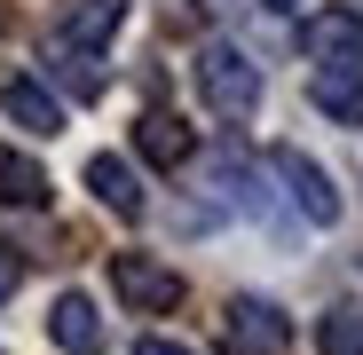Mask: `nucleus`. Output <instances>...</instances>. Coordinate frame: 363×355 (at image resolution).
<instances>
[{
    "label": "nucleus",
    "mask_w": 363,
    "mask_h": 355,
    "mask_svg": "<svg viewBox=\"0 0 363 355\" xmlns=\"http://www.w3.org/2000/svg\"><path fill=\"white\" fill-rule=\"evenodd\" d=\"M111 292L135 316H174L182 308V276L166 261H150V253H111Z\"/></svg>",
    "instance_id": "2"
},
{
    "label": "nucleus",
    "mask_w": 363,
    "mask_h": 355,
    "mask_svg": "<svg viewBox=\"0 0 363 355\" xmlns=\"http://www.w3.org/2000/svg\"><path fill=\"white\" fill-rule=\"evenodd\" d=\"M24 284V253L16 245H0V308H9V292Z\"/></svg>",
    "instance_id": "15"
},
{
    "label": "nucleus",
    "mask_w": 363,
    "mask_h": 355,
    "mask_svg": "<svg viewBox=\"0 0 363 355\" xmlns=\"http://www.w3.org/2000/svg\"><path fill=\"white\" fill-rule=\"evenodd\" d=\"M55 198V182H48V166L40 158H24V150H0V205H48Z\"/></svg>",
    "instance_id": "12"
},
{
    "label": "nucleus",
    "mask_w": 363,
    "mask_h": 355,
    "mask_svg": "<svg viewBox=\"0 0 363 355\" xmlns=\"http://www.w3.org/2000/svg\"><path fill=\"white\" fill-rule=\"evenodd\" d=\"M87 190H95L118 221H143V182H135V166H127V158H111V150L87 158Z\"/></svg>",
    "instance_id": "9"
},
{
    "label": "nucleus",
    "mask_w": 363,
    "mask_h": 355,
    "mask_svg": "<svg viewBox=\"0 0 363 355\" xmlns=\"http://www.w3.org/2000/svg\"><path fill=\"white\" fill-rule=\"evenodd\" d=\"M300 47H308L316 64H363V16H355V9H316V16H300Z\"/></svg>",
    "instance_id": "5"
},
{
    "label": "nucleus",
    "mask_w": 363,
    "mask_h": 355,
    "mask_svg": "<svg viewBox=\"0 0 363 355\" xmlns=\"http://www.w3.org/2000/svg\"><path fill=\"white\" fill-rule=\"evenodd\" d=\"M355 16H363V0H355Z\"/></svg>",
    "instance_id": "18"
},
{
    "label": "nucleus",
    "mask_w": 363,
    "mask_h": 355,
    "mask_svg": "<svg viewBox=\"0 0 363 355\" xmlns=\"http://www.w3.org/2000/svg\"><path fill=\"white\" fill-rule=\"evenodd\" d=\"M0 111H9L24 135H55V127H64V103H55L40 79H9V87H0Z\"/></svg>",
    "instance_id": "11"
},
{
    "label": "nucleus",
    "mask_w": 363,
    "mask_h": 355,
    "mask_svg": "<svg viewBox=\"0 0 363 355\" xmlns=\"http://www.w3.org/2000/svg\"><path fill=\"white\" fill-rule=\"evenodd\" d=\"M198 95H206L213 118H253V111H261V72H253V55L229 47V40H206V47H198Z\"/></svg>",
    "instance_id": "1"
},
{
    "label": "nucleus",
    "mask_w": 363,
    "mask_h": 355,
    "mask_svg": "<svg viewBox=\"0 0 363 355\" xmlns=\"http://www.w3.org/2000/svg\"><path fill=\"white\" fill-rule=\"evenodd\" d=\"M135 355H198V347H190V339H166V332H150Z\"/></svg>",
    "instance_id": "16"
},
{
    "label": "nucleus",
    "mask_w": 363,
    "mask_h": 355,
    "mask_svg": "<svg viewBox=\"0 0 363 355\" xmlns=\"http://www.w3.org/2000/svg\"><path fill=\"white\" fill-rule=\"evenodd\" d=\"M269 166H277V182H284V198H292L300 213H308L316 229H332V221H340V190H332V174H324L316 158H300V150L284 142V150H269Z\"/></svg>",
    "instance_id": "4"
},
{
    "label": "nucleus",
    "mask_w": 363,
    "mask_h": 355,
    "mask_svg": "<svg viewBox=\"0 0 363 355\" xmlns=\"http://www.w3.org/2000/svg\"><path fill=\"white\" fill-rule=\"evenodd\" d=\"M118 16H127V0H64V16H55V40H72V47H103L118 32Z\"/></svg>",
    "instance_id": "8"
},
{
    "label": "nucleus",
    "mask_w": 363,
    "mask_h": 355,
    "mask_svg": "<svg viewBox=\"0 0 363 355\" xmlns=\"http://www.w3.org/2000/svg\"><path fill=\"white\" fill-rule=\"evenodd\" d=\"M48 55H55V72H64V87H72V95H95V87H103V72H95V55H87V47L48 40Z\"/></svg>",
    "instance_id": "14"
},
{
    "label": "nucleus",
    "mask_w": 363,
    "mask_h": 355,
    "mask_svg": "<svg viewBox=\"0 0 363 355\" xmlns=\"http://www.w3.org/2000/svg\"><path fill=\"white\" fill-rule=\"evenodd\" d=\"M316 347L324 355H363V308H332L316 324Z\"/></svg>",
    "instance_id": "13"
},
{
    "label": "nucleus",
    "mask_w": 363,
    "mask_h": 355,
    "mask_svg": "<svg viewBox=\"0 0 363 355\" xmlns=\"http://www.w3.org/2000/svg\"><path fill=\"white\" fill-rule=\"evenodd\" d=\"M269 9H300V0H269Z\"/></svg>",
    "instance_id": "17"
},
{
    "label": "nucleus",
    "mask_w": 363,
    "mask_h": 355,
    "mask_svg": "<svg viewBox=\"0 0 363 355\" xmlns=\"http://www.w3.org/2000/svg\"><path fill=\"white\" fill-rule=\"evenodd\" d=\"M308 95H316L324 118H340V127H363V64H316Z\"/></svg>",
    "instance_id": "7"
},
{
    "label": "nucleus",
    "mask_w": 363,
    "mask_h": 355,
    "mask_svg": "<svg viewBox=\"0 0 363 355\" xmlns=\"http://www.w3.org/2000/svg\"><path fill=\"white\" fill-rule=\"evenodd\" d=\"M221 339H229V355H284L292 324H284L277 300H229L221 308Z\"/></svg>",
    "instance_id": "3"
},
{
    "label": "nucleus",
    "mask_w": 363,
    "mask_h": 355,
    "mask_svg": "<svg viewBox=\"0 0 363 355\" xmlns=\"http://www.w3.org/2000/svg\"><path fill=\"white\" fill-rule=\"evenodd\" d=\"M135 150H143L150 166H182V158L198 150V135L182 127L174 111H143V118H135Z\"/></svg>",
    "instance_id": "10"
},
{
    "label": "nucleus",
    "mask_w": 363,
    "mask_h": 355,
    "mask_svg": "<svg viewBox=\"0 0 363 355\" xmlns=\"http://www.w3.org/2000/svg\"><path fill=\"white\" fill-rule=\"evenodd\" d=\"M48 339L64 347V355H103V316L87 292H55V308H48Z\"/></svg>",
    "instance_id": "6"
}]
</instances>
